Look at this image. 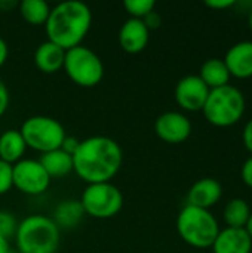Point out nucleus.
<instances>
[{
	"mask_svg": "<svg viewBox=\"0 0 252 253\" xmlns=\"http://www.w3.org/2000/svg\"><path fill=\"white\" fill-rule=\"evenodd\" d=\"M156 135L168 144H181L192 135V122L178 111H166L156 119Z\"/></svg>",
	"mask_w": 252,
	"mask_h": 253,
	"instance_id": "nucleus-11",
	"label": "nucleus"
},
{
	"mask_svg": "<svg viewBox=\"0 0 252 253\" xmlns=\"http://www.w3.org/2000/svg\"><path fill=\"white\" fill-rule=\"evenodd\" d=\"M18 222L15 216L7 211H0V237L10 240V237L15 236Z\"/></svg>",
	"mask_w": 252,
	"mask_h": 253,
	"instance_id": "nucleus-24",
	"label": "nucleus"
},
{
	"mask_svg": "<svg viewBox=\"0 0 252 253\" xmlns=\"http://www.w3.org/2000/svg\"><path fill=\"white\" fill-rule=\"evenodd\" d=\"M175 101L186 111H202L206 98L209 95V87L196 74L186 76L178 80L175 86Z\"/></svg>",
	"mask_w": 252,
	"mask_h": 253,
	"instance_id": "nucleus-10",
	"label": "nucleus"
},
{
	"mask_svg": "<svg viewBox=\"0 0 252 253\" xmlns=\"http://www.w3.org/2000/svg\"><path fill=\"white\" fill-rule=\"evenodd\" d=\"M27 147L45 154L61 148L67 133L64 126L49 116L28 117L19 129Z\"/></svg>",
	"mask_w": 252,
	"mask_h": 253,
	"instance_id": "nucleus-7",
	"label": "nucleus"
},
{
	"mask_svg": "<svg viewBox=\"0 0 252 253\" xmlns=\"http://www.w3.org/2000/svg\"><path fill=\"white\" fill-rule=\"evenodd\" d=\"M245 230H247L248 236L251 237V240H252V212H251V216H250V219H248V222H247V227H245Z\"/></svg>",
	"mask_w": 252,
	"mask_h": 253,
	"instance_id": "nucleus-35",
	"label": "nucleus"
},
{
	"mask_svg": "<svg viewBox=\"0 0 252 253\" xmlns=\"http://www.w3.org/2000/svg\"><path fill=\"white\" fill-rule=\"evenodd\" d=\"M241 178H242V181H244L245 185H248L250 188H252V156L250 159H247L245 163L242 165Z\"/></svg>",
	"mask_w": 252,
	"mask_h": 253,
	"instance_id": "nucleus-27",
	"label": "nucleus"
},
{
	"mask_svg": "<svg viewBox=\"0 0 252 253\" xmlns=\"http://www.w3.org/2000/svg\"><path fill=\"white\" fill-rule=\"evenodd\" d=\"M242 139H244L245 148L252 154V119L248 120V123L245 125V129H244V133H242Z\"/></svg>",
	"mask_w": 252,
	"mask_h": 253,
	"instance_id": "nucleus-30",
	"label": "nucleus"
},
{
	"mask_svg": "<svg viewBox=\"0 0 252 253\" xmlns=\"http://www.w3.org/2000/svg\"><path fill=\"white\" fill-rule=\"evenodd\" d=\"M123 163L120 145L108 136H91L80 141L73 154V170L88 182H110L117 175Z\"/></svg>",
	"mask_w": 252,
	"mask_h": 253,
	"instance_id": "nucleus-1",
	"label": "nucleus"
},
{
	"mask_svg": "<svg viewBox=\"0 0 252 253\" xmlns=\"http://www.w3.org/2000/svg\"><path fill=\"white\" fill-rule=\"evenodd\" d=\"M9 89L7 86L4 84V82L0 79V117L6 113L7 107H9Z\"/></svg>",
	"mask_w": 252,
	"mask_h": 253,
	"instance_id": "nucleus-26",
	"label": "nucleus"
},
{
	"mask_svg": "<svg viewBox=\"0 0 252 253\" xmlns=\"http://www.w3.org/2000/svg\"><path fill=\"white\" fill-rule=\"evenodd\" d=\"M150 39V30L146 27L143 19L129 18L123 22L119 30L120 47L128 53H140L147 47Z\"/></svg>",
	"mask_w": 252,
	"mask_h": 253,
	"instance_id": "nucleus-12",
	"label": "nucleus"
},
{
	"mask_svg": "<svg viewBox=\"0 0 252 253\" xmlns=\"http://www.w3.org/2000/svg\"><path fill=\"white\" fill-rule=\"evenodd\" d=\"M39 162L42 163V166L45 168L50 179L62 178V176H67L70 172H73V156L62 151L61 148L42 154Z\"/></svg>",
	"mask_w": 252,
	"mask_h": 253,
	"instance_id": "nucleus-19",
	"label": "nucleus"
},
{
	"mask_svg": "<svg viewBox=\"0 0 252 253\" xmlns=\"http://www.w3.org/2000/svg\"><path fill=\"white\" fill-rule=\"evenodd\" d=\"M92 24L89 6L79 0L61 1L50 9L45 24L48 40L68 50L82 44Z\"/></svg>",
	"mask_w": 252,
	"mask_h": 253,
	"instance_id": "nucleus-2",
	"label": "nucleus"
},
{
	"mask_svg": "<svg viewBox=\"0 0 252 253\" xmlns=\"http://www.w3.org/2000/svg\"><path fill=\"white\" fill-rule=\"evenodd\" d=\"M10 251H12V249H10V243H9V240H7V239L0 237V253H9Z\"/></svg>",
	"mask_w": 252,
	"mask_h": 253,
	"instance_id": "nucleus-33",
	"label": "nucleus"
},
{
	"mask_svg": "<svg viewBox=\"0 0 252 253\" xmlns=\"http://www.w3.org/2000/svg\"><path fill=\"white\" fill-rule=\"evenodd\" d=\"M15 242L18 253H55L61 242V230L49 216L30 215L18 222Z\"/></svg>",
	"mask_w": 252,
	"mask_h": 253,
	"instance_id": "nucleus-3",
	"label": "nucleus"
},
{
	"mask_svg": "<svg viewBox=\"0 0 252 253\" xmlns=\"http://www.w3.org/2000/svg\"><path fill=\"white\" fill-rule=\"evenodd\" d=\"M16 3L15 1H7V0H3V1H0V9L1 10H6V9H9V7H13Z\"/></svg>",
	"mask_w": 252,
	"mask_h": 253,
	"instance_id": "nucleus-34",
	"label": "nucleus"
},
{
	"mask_svg": "<svg viewBox=\"0 0 252 253\" xmlns=\"http://www.w3.org/2000/svg\"><path fill=\"white\" fill-rule=\"evenodd\" d=\"M9 253H18V252H15V251H10V252Z\"/></svg>",
	"mask_w": 252,
	"mask_h": 253,
	"instance_id": "nucleus-37",
	"label": "nucleus"
},
{
	"mask_svg": "<svg viewBox=\"0 0 252 253\" xmlns=\"http://www.w3.org/2000/svg\"><path fill=\"white\" fill-rule=\"evenodd\" d=\"M83 216H85V211L82 208L80 200H64L55 208L52 219L59 230L61 228L68 230L79 225Z\"/></svg>",
	"mask_w": 252,
	"mask_h": 253,
	"instance_id": "nucleus-20",
	"label": "nucleus"
},
{
	"mask_svg": "<svg viewBox=\"0 0 252 253\" xmlns=\"http://www.w3.org/2000/svg\"><path fill=\"white\" fill-rule=\"evenodd\" d=\"M13 187L28 196H39L50 185V176L39 160L22 159L12 166Z\"/></svg>",
	"mask_w": 252,
	"mask_h": 253,
	"instance_id": "nucleus-9",
	"label": "nucleus"
},
{
	"mask_svg": "<svg viewBox=\"0 0 252 253\" xmlns=\"http://www.w3.org/2000/svg\"><path fill=\"white\" fill-rule=\"evenodd\" d=\"M143 22L146 24V27H147L149 30H154V28H159V27H160L162 18H160V15H159L156 10H153V12H150L147 16L143 18Z\"/></svg>",
	"mask_w": 252,
	"mask_h": 253,
	"instance_id": "nucleus-28",
	"label": "nucleus"
},
{
	"mask_svg": "<svg viewBox=\"0 0 252 253\" xmlns=\"http://www.w3.org/2000/svg\"><path fill=\"white\" fill-rule=\"evenodd\" d=\"M62 68L68 79L82 87H94L104 77V64L101 58L83 44L65 50Z\"/></svg>",
	"mask_w": 252,
	"mask_h": 253,
	"instance_id": "nucleus-6",
	"label": "nucleus"
},
{
	"mask_svg": "<svg viewBox=\"0 0 252 253\" xmlns=\"http://www.w3.org/2000/svg\"><path fill=\"white\" fill-rule=\"evenodd\" d=\"M79 144H80V141H79V139L71 138V136H65V139H64L62 145H61V150H62V151H65V153H68L70 156H73V154L76 153V150H77Z\"/></svg>",
	"mask_w": 252,
	"mask_h": 253,
	"instance_id": "nucleus-29",
	"label": "nucleus"
},
{
	"mask_svg": "<svg viewBox=\"0 0 252 253\" xmlns=\"http://www.w3.org/2000/svg\"><path fill=\"white\" fill-rule=\"evenodd\" d=\"M229 68L230 76L238 79H248L252 77V42L244 40L236 44H233L224 59H223Z\"/></svg>",
	"mask_w": 252,
	"mask_h": 253,
	"instance_id": "nucleus-14",
	"label": "nucleus"
},
{
	"mask_svg": "<svg viewBox=\"0 0 252 253\" xmlns=\"http://www.w3.org/2000/svg\"><path fill=\"white\" fill-rule=\"evenodd\" d=\"M25 150L27 144L19 129H7L0 135V160L13 166L15 163L22 160Z\"/></svg>",
	"mask_w": 252,
	"mask_h": 253,
	"instance_id": "nucleus-17",
	"label": "nucleus"
},
{
	"mask_svg": "<svg viewBox=\"0 0 252 253\" xmlns=\"http://www.w3.org/2000/svg\"><path fill=\"white\" fill-rule=\"evenodd\" d=\"M199 77L202 79V82L211 89H217L226 84H230V73L229 68L226 65V62L220 58H209L206 59L202 67H201V73Z\"/></svg>",
	"mask_w": 252,
	"mask_h": 253,
	"instance_id": "nucleus-18",
	"label": "nucleus"
},
{
	"mask_svg": "<svg viewBox=\"0 0 252 253\" xmlns=\"http://www.w3.org/2000/svg\"><path fill=\"white\" fill-rule=\"evenodd\" d=\"M223 215L229 228H245L251 216V208L244 199H232L226 205Z\"/></svg>",
	"mask_w": 252,
	"mask_h": 253,
	"instance_id": "nucleus-21",
	"label": "nucleus"
},
{
	"mask_svg": "<svg viewBox=\"0 0 252 253\" xmlns=\"http://www.w3.org/2000/svg\"><path fill=\"white\" fill-rule=\"evenodd\" d=\"M223 196V185L215 178H202L196 181L187 194V205L208 209L220 202Z\"/></svg>",
	"mask_w": 252,
	"mask_h": 253,
	"instance_id": "nucleus-13",
	"label": "nucleus"
},
{
	"mask_svg": "<svg viewBox=\"0 0 252 253\" xmlns=\"http://www.w3.org/2000/svg\"><path fill=\"white\" fill-rule=\"evenodd\" d=\"M65 49L46 40L34 52V64L45 74H53L64 67Z\"/></svg>",
	"mask_w": 252,
	"mask_h": 253,
	"instance_id": "nucleus-16",
	"label": "nucleus"
},
{
	"mask_svg": "<svg viewBox=\"0 0 252 253\" xmlns=\"http://www.w3.org/2000/svg\"><path fill=\"white\" fill-rule=\"evenodd\" d=\"M85 215L97 219L116 216L123 208V194L111 182L88 184L80 197Z\"/></svg>",
	"mask_w": 252,
	"mask_h": 253,
	"instance_id": "nucleus-8",
	"label": "nucleus"
},
{
	"mask_svg": "<svg viewBox=\"0 0 252 253\" xmlns=\"http://www.w3.org/2000/svg\"><path fill=\"white\" fill-rule=\"evenodd\" d=\"M177 231L190 246L198 249L211 248L220 233L215 216L208 209L186 205L177 218Z\"/></svg>",
	"mask_w": 252,
	"mask_h": 253,
	"instance_id": "nucleus-4",
	"label": "nucleus"
},
{
	"mask_svg": "<svg viewBox=\"0 0 252 253\" xmlns=\"http://www.w3.org/2000/svg\"><path fill=\"white\" fill-rule=\"evenodd\" d=\"M12 187V165L0 160V196L6 194Z\"/></svg>",
	"mask_w": 252,
	"mask_h": 253,
	"instance_id": "nucleus-25",
	"label": "nucleus"
},
{
	"mask_svg": "<svg viewBox=\"0 0 252 253\" xmlns=\"http://www.w3.org/2000/svg\"><path fill=\"white\" fill-rule=\"evenodd\" d=\"M205 4L212 9H227L235 4V0H208Z\"/></svg>",
	"mask_w": 252,
	"mask_h": 253,
	"instance_id": "nucleus-31",
	"label": "nucleus"
},
{
	"mask_svg": "<svg viewBox=\"0 0 252 253\" xmlns=\"http://www.w3.org/2000/svg\"><path fill=\"white\" fill-rule=\"evenodd\" d=\"M211 248L214 253H251L252 240L245 228L226 227L220 230Z\"/></svg>",
	"mask_w": 252,
	"mask_h": 253,
	"instance_id": "nucleus-15",
	"label": "nucleus"
},
{
	"mask_svg": "<svg viewBox=\"0 0 252 253\" xmlns=\"http://www.w3.org/2000/svg\"><path fill=\"white\" fill-rule=\"evenodd\" d=\"M18 7L21 16L31 25H45L52 9L45 0H22Z\"/></svg>",
	"mask_w": 252,
	"mask_h": 253,
	"instance_id": "nucleus-22",
	"label": "nucleus"
},
{
	"mask_svg": "<svg viewBox=\"0 0 252 253\" xmlns=\"http://www.w3.org/2000/svg\"><path fill=\"white\" fill-rule=\"evenodd\" d=\"M245 96L236 86L226 84L211 89L202 108L205 119L218 127L236 125L245 113Z\"/></svg>",
	"mask_w": 252,
	"mask_h": 253,
	"instance_id": "nucleus-5",
	"label": "nucleus"
},
{
	"mask_svg": "<svg viewBox=\"0 0 252 253\" xmlns=\"http://www.w3.org/2000/svg\"><path fill=\"white\" fill-rule=\"evenodd\" d=\"M250 27H251V31H252V10H251V13H250Z\"/></svg>",
	"mask_w": 252,
	"mask_h": 253,
	"instance_id": "nucleus-36",
	"label": "nucleus"
},
{
	"mask_svg": "<svg viewBox=\"0 0 252 253\" xmlns=\"http://www.w3.org/2000/svg\"><path fill=\"white\" fill-rule=\"evenodd\" d=\"M123 6L126 12L131 15V18L143 19L144 16H147L150 12L154 10L156 1L154 0H125Z\"/></svg>",
	"mask_w": 252,
	"mask_h": 253,
	"instance_id": "nucleus-23",
	"label": "nucleus"
},
{
	"mask_svg": "<svg viewBox=\"0 0 252 253\" xmlns=\"http://www.w3.org/2000/svg\"><path fill=\"white\" fill-rule=\"evenodd\" d=\"M7 55H9V47L6 44V42L0 37V68L4 65V62L7 59Z\"/></svg>",
	"mask_w": 252,
	"mask_h": 253,
	"instance_id": "nucleus-32",
	"label": "nucleus"
}]
</instances>
